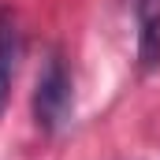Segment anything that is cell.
Returning <instances> with one entry per match:
<instances>
[{"label": "cell", "mask_w": 160, "mask_h": 160, "mask_svg": "<svg viewBox=\"0 0 160 160\" xmlns=\"http://www.w3.org/2000/svg\"><path fill=\"white\" fill-rule=\"evenodd\" d=\"M19 52H22V34H19V19L11 8H0V108L11 93V78L19 67Z\"/></svg>", "instance_id": "cell-3"}, {"label": "cell", "mask_w": 160, "mask_h": 160, "mask_svg": "<svg viewBox=\"0 0 160 160\" xmlns=\"http://www.w3.org/2000/svg\"><path fill=\"white\" fill-rule=\"evenodd\" d=\"M30 108H34V123H38L41 134H56L67 127L71 112H75V82H71V71H67L60 52H52L45 60Z\"/></svg>", "instance_id": "cell-1"}, {"label": "cell", "mask_w": 160, "mask_h": 160, "mask_svg": "<svg viewBox=\"0 0 160 160\" xmlns=\"http://www.w3.org/2000/svg\"><path fill=\"white\" fill-rule=\"evenodd\" d=\"M138 19V67L153 75L160 67V0H134Z\"/></svg>", "instance_id": "cell-2"}]
</instances>
